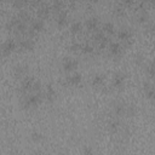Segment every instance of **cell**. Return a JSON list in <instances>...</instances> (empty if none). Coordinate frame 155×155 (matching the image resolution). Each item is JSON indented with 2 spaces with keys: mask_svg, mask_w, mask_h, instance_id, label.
<instances>
[{
  "mask_svg": "<svg viewBox=\"0 0 155 155\" xmlns=\"http://www.w3.org/2000/svg\"><path fill=\"white\" fill-rule=\"evenodd\" d=\"M34 46H35V41L33 38H29V36L19 40L18 42V47H21L22 50H33Z\"/></svg>",
  "mask_w": 155,
  "mask_h": 155,
  "instance_id": "7",
  "label": "cell"
},
{
  "mask_svg": "<svg viewBox=\"0 0 155 155\" xmlns=\"http://www.w3.org/2000/svg\"><path fill=\"white\" fill-rule=\"evenodd\" d=\"M82 153H84V154H92V153H93V150H92L91 148H87V147H86V148H84Z\"/></svg>",
  "mask_w": 155,
  "mask_h": 155,
  "instance_id": "36",
  "label": "cell"
},
{
  "mask_svg": "<svg viewBox=\"0 0 155 155\" xmlns=\"http://www.w3.org/2000/svg\"><path fill=\"white\" fill-rule=\"evenodd\" d=\"M122 6L124 7H131L134 4V0H122Z\"/></svg>",
  "mask_w": 155,
  "mask_h": 155,
  "instance_id": "34",
  "label": "cell"
},
{
  "mask_svg": "<svg viewBox=\"0 0 155 155\" xmlns=\"http://www.w3.org/2000/svg\"><path fill=\"white\" fill-rule=\"evenodd\" d=\"M93 2H98V1H101V0H92Z\"/></svg>",
  "mask_w": 155,
  "mask_h": 155,
  "instance_id": "41",
  "label": "cell"
},
{
  "mask_svg": "<svg viewBox=\"0 0 155 155\" xmlns=\"http://www.w3.org/2000/svg\"><path fill=\"white\" fill-rule=\"evenodd\" d=\"M136 113H137V108L134 104H126V114L125 115L131 117V116H134Z\"/></svg>",
  "mask_w": 155,
  "mask_h": 155,
  "instance_id": "23",
  "label": "cell"
},
{
  "mask_svg": "<svg viewBox=\"0 0 155 155\" xmlns=\"http://www.w3.org/2000/svg\"><path fill=\"white\" fill-rule=\"evenodd\" d=\"M22 1H23V2H24V4H27V2H28V1H29V0H22Z\"/></svg>",
  "mask_w": 155,
  "mask_h": 155,
  "instance_id": "40",
  "label": "cell"
},
{
  "mask_svg": "<svg viewBox=\"0 0 155 155\" xmlns=\"http://www.w3.org/2000/svg\"><path fill=\"white\" fill-rule=\"evenodd\" d=\"M81 29H82V24H81V22H73V23L70 24V31H71L73 34H78V33H80Z\"/></svg>",
  "mask_w": 155,
  "mask_h": 155,
  "instance_id": "20",
  "label": "cell"
},
{
  "mask_svg": "<svg viewBox=\"0 0 155 155\" xmlns=\"http://www.w3.org/2000/svg\"><path fill=\"white\" fill-rule=\"evenodd\" d=\"M56 23H57V25H58L59 28L65 27V25L68 24V16H67V13L59 11V13H58L57 17H56Z\"/></svg>",
  "mask_w": 155,
  "mask_h": 155,
  "instance_id": "14",
  "label": "cell"
},
{
  "mask_svg": "<svg viewBox=\"0 0 155 155\" xmlns=\"http://www.w3.org/2000/svg\"><path fill=\"white\" fill-rule=\"evenodd\" d=\"M113 111L116 116H124L126 114V104L122 102H116L113 105Z\"/></svg>",
  "mask_w": 155,
  "mask_h": 155,
  "instance_id": "10",
  "label": "cell"
},
{
  "mask_svg": "<svg viewBox=\"0 0 155 155\" xmlns=\"http://www.w3.org/2000/svg\"><path fill=\"white\" fill-rule=\"evenodd\" d=\"M63 7V1L62 0H53L52 2V8L56 11H61Z\"/></svg>",
  "mask_w": 155,
  "mask_h": 155,
  "instance_id": "30",
  "label": "cell"
},
{
  "mask_svg": "<svg viewBox=\"0 0 155 155\" xmlns=\"http://www.w3.org/2000/svg\"><path fill=\"white\" fill-rule=\"evenodd\" d=\"M62 67H63V69H64L65 71L71 73V71H74V70L78 68V61L74 59V58H69V57H67V58H64Z\"/></svg>",
  "mask_w": 155,
  "mask_h": 155,
  "instance_id": "6",
  "label": "cell"
},
{
  "mask_svg": "<svg viewBox=\"0 0 155 155\" xmlns=\"http://www.w3.org/2000/svg\"><path fill=\"white\" fill-rule=\"evenodd\" d=\"M113 12H114V15H115V16L121 17V16H124V15H125V7H124V6H115Z\"/></svg>",
  "mask_w": 155,
  "mask_h": 155,
  "instance_id": "29",
  "label": "cell"
},
{
  "mask_svg": "<svg viewBox=\"0 0 155 155\" xmlns=\"http://www.w3.org/2000/svg\"><path fill=\"white\" fill-rule=\"evenodd\" d=\"M117 38L121 41H124V42L125 41H130V40H132V31L130 29L124 28V29H121V30L117 31Z\"/></svg>",
  "mask_w": 155,
  "mask_h": 155,
  "instance_id": "12",
  "label": "cell"
},
{
  "mask_svg": "<svg viewBox=\"0 0 155 155\" xmlns=\"http://www.w3.org/2000/svg\"><path fill=\"white\" fill-rule=\"evenodd\" d=\"M98 22H99L98 21V17H90V18L86 19L85 25H86V28L88 30H96L97 27H98Z\"/></svg>",
  "mask_w": 155,
  "mask_h": 155,
  "instance_id": "15",
  "label": "cell"
},
{
  "mask_svg": "<svg viewBox=\"0 0 155 155\" xmlns=\"http://www.w3.org/2000/svg\"><path fill=\"white\" fill-rule=\"evenodd\" d=\"M105 36H104V30H98V29H96L94 30V34H93V39L96 40V41H101V40H103Z\"/></svg>",
  "mask_w": 155,
  "mask_h": 155,
  "instance_id": "28",
  "label": "cell"
},
{
  "mask_svg": "<svg viewBox=\"0 0 155 155\" xmlns=\"http://www.w3.org/2000/svg\"><path fill=\"white\" fill-rule=\"evenodd\" d=\"M133 62L136 65H142L144 63V56L142 53H136L133 56Z\"/></svg>",
  "mask_w": 155,
  "mask_h": 155,
  "instance_id": "27",
  "label": "cell"
},
{
  "mask_svg": "<svg viewBox=\"0 0 155 155\" xmlns=\"http://www.w3.org/2000/svg\"><path fill=\"white\" fill-rule=\"evenodd\" d=\"M137 19H138V22H139V23H145V22L149 19V15H148V12H147L145 10H143V11L138 15Z\"/></svg>",
  "mask_w": 155,
  "mask_h": 155,
  "instance_id": "26",
  "label": "cell"
},
{
  "mask_svg": "<svg viewBox=\"0 0 155 155\" xmlns=\"http://www.w3.org/2000/svg\"><path fill=\"white\" fill-rule=\"evenodd\" d=\"M147 73L149 76H155V59H153L148 67H147Z\"/></svg>",
  "mask_w": 155,
  "mask_h": 155,
  "instance_id": "25",
  "label": "cell"
},
{
  "mask_svg": "<svg viewBox=\"0 0 155 155\" xmlns=\"http://www.w3.org/2000/svg\"><path fill=\"white\" fill-rule=\"evenodd\" d=\"M150 2H151L153 6H155V0H150Z\"/></svg>",
  "mask_w": 155,
  "mask_h": 155,
  "instance_id": "38",
  "label": "cell"
},
{
  "mask_svg": "<svg viewBox=\"0 0 155 155\" xmlns=\"http://www.w3.org/2000/svg\"><path fill=\"white\" fill-rule=\"evenodd\" d=\"M34 81H35V79H34L33 76L25 75V76L22 79L21 87H19V92H21V93H24V94H28V92L33 90V84H34Z\"/></svg>",
  "mask_w": 155,
  "mask_h": 155,
  "instance_id": "2",
  "label": "cell"
},
{
  "mask_svg": "<svg viewBox=\"0 0 155 155\" xmlns=\"http://www.w3.org/2000/svg\"><path fill=\"white\" fill-rule=\"evenodd\" d=\"M71 2H78V1H80V0H70Z\"/></svg>",
  "mask_w": 155,
  "mask_h": 155,
  "instance_id": "39",
  "label": "cell"
},
{
  "mask_svg": "<svg viewBox=\"0 0 155 155\" xmlns=\"http://www.w3.org/2000/svg\"><path fill=\"white\" fill-rule=\"evenodd\" d=\"M56 90L53 88V86L52 85H48L47 87H46V90H45V92H44V98L46 99V101H48V102H52V101H54V98H56Z\"/></svg>",
  "mask_w": 155,
  "mask_h": 155,
  "instance_id": "13",
  "label": "cell"
},
{
  "mask_svg": "<svg viewBox=\"0 0 155 155\" xmlns=\"http://www.w3.org/2000/svg\"><path fill=\"white\" fill-rule=\"evenodd\" d=\"M12 5H13L16 8H22L25 4H24L22 0H12Z\"/></svg>",
  "mask_w": 155,
  "mask_h": 155,
  "instance_id": "33",
  "label": "cell"
},
{
  "mask_svg": "<svg viewBox=\"0 0 155 155\" xmlns=\"http://www.w3.org/2000/svg\"><path fill=\"white\" fill-rule=\"evenodd\" d=\"M31 91H34V92H39V91H41V82L40 81H34V84H33V90Z\"/></svg>",
  "mask_w": 155,
  "mask_h": 155,
  "instance_id": "32",
  "label": "cell"
},
{
  "mask_svg": "<svg viewBox=\"0 0 155 155\" xmlns=\"http://www.w3.org/2000/svg\"><path fill=\"white\" fill-rule=\"evenodd\" d=\"M109 52L114 57H119L122 53V45L120 42H110L109 44Z\"/></svg>",
  "mask_w": 155,
  "mask_h": 155,
  "instance_id": "9",
  "label": "cell"
},
{
  "mask_svg": "<svg viewBox=\"0 0 155 155\" xmlns=\"http://www.w3.org/2000/svg\"><path fill=\"white\" fill-rule=\"evenodd\" d=\"M149 29H150L153 33H155V21H154V22L150 24V28H149Z\"/></svg>",
  "mask_w": 155,
  "mask_h": 155,
  "instance_id": "37",
  "label": "cell"
},
{
  "mask_svg": "<svg viewBox=\"0 0 155 155\" xmlns=\"http://www.w3.org/2000/svg\"><path fill=\"white\" fill-rule=\"evenodd\" d=\"M143 88H144V93L149 99H154L155 98V87L150 84V82H144L143 84Z\"/></svg>",
  "mask_w": 155,
  "mask_h": 155,
  "instance_id": "11",
  "label": "cell"
},
{
  "mask_svg": "<svg viewBox=\"0 0 155 155\" xmlns=\"http://www.w3.org/2000/svg\"><path fill=\"white\" fill-rule=\"evenodd\" d=\"M18 17H19V19H22L23 22H25V21H28L29 19V13L27 12V11H24V10H21L19 12H18V15H17Z\"/></svg>",
  "mask_w": 155,
  "mask_h": 155,
  "instance_id": "31",
  "label": "cell"
},
{
  "mask_svg": "<svg viewBox=\"0 0 155 155\" xmlns=\"http://www.w3.org/2000/svg\"><path fill=\"white\" fill-rule=\"evenodd\" d=\"M80 51H81L82 53H92V52L94 51V48H93V46H92L91 44L85 42V44H81V48H80Z\"/></svg>",
  "mask_w": 155,
  "mask_h": 155,
  "instance_id": "24",
  "label": "cell"
},
{
  "mask_svg": "<svg viewBox=\"0 0 155 155\" xmlns=\"http://www.w3.org/2000/svg\"><path fill=\"white\" fill-rule=\"evenodd\" d=\"M17 47V44L13 39H6L4 42H2V46H1V51H2V54L4 56H10L11 52H13Z\"/></svg>",
  "mask_w": 155,
  "mask_h": 155,
  "instance_id": "3",
  "label": "cell"
},
{
  "mask_svg": "<svg viewBox=\"0 0 155 155\" xmlns=\"http://www.w3.org/2000/svg\"><path fill=\"white\" fill-rule=\"evenodd\" d=\"M125 80H126V75L124 73H121V71L115 73L114 76H113V81H111L113 87H115L117 90H121L125 86Z\"/></svg>",
  "mask_w": 155,
  "mask_h": 155,
  "instance_id": "5",
  "label": "cell"
},
{
  "mask_svg": "<svg viewBox=\"0 0 155 155\" xmlns=\"http://www.w3.org/2000/svg\"><path fill=\"white\" fill-rule=\"evenodd\" d=\"M104 80H105V78H104L103 74H96V75L92 78V85L96 86V87L102 86V85L104 84Z\"/></svg>",
  "mask_w": 155,
  "mask_h": 155,
  "instance_id": "18",
  "label": "cell"
},
{
  "mask_svg": "<svg viewBox=\"0 0 155 155\" xmlns=\"http://www.w3.org/2000/svg\"><path fill=\"white\" fill-rule=\"evenodd\" d=\"M81 81H82V75L78 71H73L65 76V82L71 86H78L81 84Z\"/></svg>",
  "mask_w": 155,
  "mask_h": 155,
  "instance_id": "4",
  "label": "cell"
},
{
  "mask_svg": "<svg viewBox=\"0 0 155 155\" xmlns=\"http://www.w3.org/2000/svg\"><path fill=\"white\" fill-rule=\"evenodd\" d=\"M70 48H71V50H74V51L80 50V48H81V44H79V42H73V44H71V46H70Z\"/></svg>",
  "mask_w": 155,
  "mask_h": 155,
  "instance_id": "35",
  "label": "cell"
},
{
  "mask_svg": "<svg viewBox=\"0 0 155 155\" xmlns=\"http://www.w3.org/2000/svg\"><path fill=\"white\" fill-rule=\"evenodd\" d=\"M44 98V92L39 91L35 93H30V94H25L22 105L23 108H35L41 103V99Z\"/></svg>",
  "mask_w": 155,
  "mask_h": 155,
  "instance_id": "1",
  "label": "cell"
},
{
  "mask_svg": "<svg viewBox=\"0 0 155 155\" xmlns=\"http://www.w3.org/2000/svg\"><path fill=\"white\" fill-rule=\"evenodd\" d=\"M42 138H44V136H42V133L39 132V131H33V132L30 133V139H31L33 142H35V143L41 142Z\"/></svg>",
  "mask_w": 155,
  "mask_h": 155,
  "instance_id": "21",
  "label": "cell"
},
{
  "mask_svg": "<svg viewBox=\"0 0 155 155\" xmlns=\"http://www.w3.org/2000/svg\"><path fill=\"white\" fill-rule=\"evenodd\" d=\"M103 30H104V33H107V34H114V31H115V25H114V23H111V22H105V23L103 24Z\"/></svg>",
  "mask_w": 155,
  "mask_h": 155,
  "instance_id": "19",
  "label": "cell"
},
{
  "mask_svg": "<svg viewBox=\"0 0 155 155\" xmlns=\"http://www.w3.org/2000/svg\"><path fill=\"white\" fill-rule=\"evenodd\" d=\"M28 73V65L25 64H17L15 68H13V75L16 78H21L23 79Z\"/></svg>",
  "mask_w": 155,
  "mask_h": 155,
  "instance_id": "8",
  "label": "cell"
},
{
  "mask_svg": "<svg viewBox=\"0 0 155 155\" xmlns=\"http://www.w3.org/2000/svg\"><path fill=\"white\" fill-rule=\"evenodd\" d=\"M36 33H39V31H41V30H44V28H45V22L41 19V18H38V19H34L33 22H31V25H30Z\"/></svg>",
  "mask_w": 155,
  "mask_h": 155,
  "instance_id": "17",
  "label": "cell"
},
{
  "mask_svg": "<svg viewBox=\"0 0 155 155\" xmlns=\"http://www.w3.org/2000/svg\"><path fill=\"white\" fill-rule=\"evenodd\" d=\"M120 127H121V122L117 119H111L109 121V124H108V128H109V131L111 133H116L120 130Z\"/></svg>",
  "mask_w": 155,
  "mask_h": 155,
  "instance_id": "16",
  "label": "cell"
},
{
  "mask_svg": "<svg viewBox=\"0 0 155 155\" xmlns=\"http://www.w3.org/2000/svg\"><path fill=\"white\" fill-rule=\"evenodd\" d=\"M38 15H39L40 18H45V17H47V16L50 15V7H48V6H41V7H39V10H38Z\"/></svg>",
  "mask_w": 155,
  "mask_h": 155,
  "instance_id": "22",
  "label": "cell"
}]
</instances>
